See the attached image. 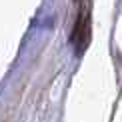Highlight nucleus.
<instances>
[{"mask_svg": "<svg viewBox=\"0 0 122 122\" xmlns=\"http://www.w3.org/2000/svg\"><path fill=\"white\" fill-rule=\"evenodd\" d=\"M70 40H72V44L76 46L78 54H82L84 48L90 42V12H88V6L86 4L80 6V12H78V18H76V24H74Z\"/></svg>", "mask_w": 122, "mask_h": 122, "instance_id": "f257e3e1", "label": "nucleus"}]
</instances>
